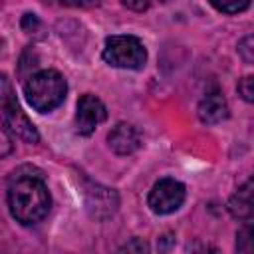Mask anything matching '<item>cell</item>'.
<instances>
[{
  "label": "cell",
  "instance_id": "obj_1",
  "mask_svg": "<svg viewBox=\"0 0 254 254\" xmlns=\"http://www.w3.org/2000/svg\"><path fill=\"white\" fill-rule=\"evenodd\" d=\"M6 200L10 214L24 226L38 224L52 204L48 187L38 175H16L8 185Z\"/></svg>",
  "mask_w": 254,
  "mask_h": 254
},
{
  "label": "cell",
  "instance_id": "obj_2",
  "mask_svg": "<svg viewBox=\"0 0 254 254\" xmlns=\"http://www.w3.org/2000/svg\"><path fill=\"white\" fill-rule=\"evenodd\" d=\"M67 83L58 69H40L28 77L24 83V95L32 109L40 113L54 111L65 99Z\"/></svg>",
  "mask_w": 254,
  "mask_h": 254
},
{
  "label": "cell",
  "instance_id": "obj_3",
  "mask_svg": "<svg viewBox=\"0 0 254 254\" xmlns=\"http://www.w3.org/2000/svg\"><path fill=\"white\" fill-rule=\"evenodd\" d=\"M103 60L121 69H141L147 62V50L135 36H109L103 46Z\"/></svg>",
  "mask_w": 254,
  "mask_h": 254
},
{
  "label": "cell",
  "instance_id": "obj_4",
  "mask_svg": "<svg viewBox=\"0 0 254 254\" xmlns=\"http://www.w3.org/2000/svg\"><path fill=\"white\" fill-rule=\"evenodd\" d=\"M2 119H4V125L18 139H22L26 143H38L40 141L38 129L26 117V113L20 109L16 97L12 95V89H10V83H8L6 75H2Z\"/></svg>",
  "mask_w": 254,
  "mask_h": 254
},
{
  "label": "cell",
  "instance_id": "obj_5",
  "mask_svg": "<svg viewBox=\"0 0 254 254\" xmlns=\"http://www.w3.org/2000/svg\"><path fill=\"white\" fill-rule=\"evenodd\" d=\"M185 185L175 181V179H161L159 183L153 185L147 204L155 214H171L181 208L185 202Z\"/></svg>",
  "mask_w": 254,
  "mask_h": 254
},
{
  "label": "cell",
  "instance_id": "obj_6",
  "mask_svg": "<svg viewBox=\"0 0 254 254\" xmlns=\"http://www.w3.org/2000/svg\"><path fill=\"white\" fill-rule=\"evenodd\" d=\"M107 119V109L101 103L99 97L85 93L77 101V111H75V129L79 135H91L99 123Z\"/></svg>",
  "mask_w": 254,
  "mask_h": 254
},
{
  "label": "cell",
  "instance_id": "obj_7",
  "mask_svg": "<svg viewBox=\"0 0 254 254\" xmlns=\"http://www.w3.org/2000/svg\"><path fill=\"white\" fill-rule=\"evenodd\" d=\"M85 204H87V210L91 212L93 218L103 220V218H109L117 210L119 196L113 189L93 185L91 189L85 190Z\"/></svg>",
  "mask_w": 254,
  "mask_h": 254
},
{
  "label": "cell",
  "instance_id": "obj_8",
  "mask_svg": "<svg viewBox=\"0 0 254 254\" xmlns=\"http://www.w3.org/2000/svg\"><path fill=\"white\" fill-rule=\"evenodd\" d=\"M107 143H109L113 153H117V155H131V153H135L141 147V133H139V129L135 125L121 121V123H117L109 131Z\"/></svg>",
  "mask_w": 254,
  "mask_h": 254
},
{
  "label": "cell",
  "instance_id": "obj_9",
  "mask_svg": "<svg viewBox=\"0 0 254 254\" xmlns=\"http://www.w3.org/2000/svg\"><path fill=\"white\" fill-rule=\"evenodd\" d=\"M228 212L236 220H252L254 218V175L236 189V192L228 198Z\"/></svg>",
  "mask_w": 254,
  "mask_h": 254
},
{
  "label": "cell",
  "instance_id": "obj_10",
  "mask_svg": "<svg viewBox=\"0 0 254 254\" xmlns=\"http://www.w3.org/2000/svg\"><path fill=\"white\" fill-rule=\"evenodd\" d=\"M196 113H198V119L202 123L214 125V123H220L228 117V103L220 91H210L200 99Z\"/></svg>",
  "mask_w": 254,
  "mask_h": 254
},
{
  "label": "cell",
  "instance_id": "obj_11",
  "mask_svg": "<svg viewBox=\"0 0 254 254\" xmlns=\"http://www.w3.org/2000/svg\"><path fill=\"white\" fill-rule=\"evenodd\" d=\"M236 250L244 252V254H252L254 252V222L244 224L236 232Z\"/></svg>",
  "mask_w": 254,
  "mask_h": 254
},
{
  "label": "cell",
  "instance_id": "obj_12",
  "mask_svg": "<svg viewBox=\"0 0 254 254\" xmlns=\"http://www.w3.org/2000/svg\"><path fill=\"white\" fill-rule=\"evenodd\" d=\"M222 14H238L250 6V0H208Z\"/></svg>",
  "mask_w": 254,
  "mask_h": 254
},
{
  "label": "cell",
  "instance_id": "obj_13",
  "mask_svg": "<svg viewBox=\"0 0 254 254\" xmlns=\"http://www.w3.org/2000/svg\"><path fill=\"white\" fill-rule=\"evenodd\" d=\"M236 91H238V95H240L244 101L254 103V75L242 77V79L238 81V85H236Z\"/></svg>",
  "mask_w": 254,
  "mask_h": 254
},
{
  "label": "cell",
  "instance_id": "obj_14",
  "mask_svg": "<svg viewBox=\"0 0 254 254\" xmlns=\"http://www.w3.org/2000/svg\"><path fill=\"white\" fill-rule=\"evenodd\" d=\"M238 54L246 64L254 65V36H246L238 42Z\"/></svg>",
  "mask_w": 254,
  "mask_h": 254
},
{
  "label": "cell",
  "instance_id": "obj_15",
  "mask_svg": "<svg viewBox=\"0 0 254 254\" xmlns=\"http://www.w3.org/2000/svg\"><path fill=\"white\" fill-rule=\"evenodd\" d=\"M147 250H149V244L141 238H133L131 242L121 246V252H147Z\"/></svg>",
  "mask_w": 254,
  "mask_h": 254
},
{
  "label": "cell",
  "instance_id": "obj_16",
  "mask_svg": "<svg viewBox=\"0 0 254 254\" xmlns=\"http://www.w3.org/2000/svg\"><path fill=\"white\" fill-rule=\"evenodd\" d=\"M121 4L135 12H143L149 8V0H121Z\"/></svg>",
  "mask_w": 254,
  "mask_h": 254
},
{
  "label": "cell",
  "instance_id": "obj_17",
  "mask_svg": "<svg viewBox=\"0 0 254 254\" xmlns=\"http://www.w3.org/2000/svg\"><path fill=\"white\" fill-rule=\"evenodd\" d=\"M38 26H40V22H38L36 14H24V18H22V30L32 32V30H36Z\"/></svg>",
  "mask_w": 254,
  "mask_h": 254
},
{
  "label": "cell",
  "instance_id": "obj_18",
  "mask_svg": "<svg viewBox=\"0 0 254 254\" xmlns=\"http://www.w3.org/2000/svg\"><path fill=\"white\" fill-rule=\"evenodd\" d=\"M8 131H10V129L4 125V127H2V157H6V155L10 153V149H12V141H10Z\"/></svg>",
  "mask_w": 254,
  "mask_h": 254
},
{
  "label": "cell",
  "instance_id": "obj_19",
  "mask_svg": "<svg viewBox=\"0 0 254 254\" xmlns=\"http://www.w3.org/2000/svg\"><path fill=\"white\" fill-rule=\"evenodd\" d=\"M67 6H95L99 4V0H62Z\"/></svg>",
  "mask_w": 254,
  "mask_h": 254
},
{
  "label": "cell",
  "instance_id": "obj_20",
  "mask_svg": "<svg viewBox=\"0 0 254 254\" xmlns=\"http://www.w3.org/2000/svg\"><path fill=\"white\" fill-rule=\"evenodd\" d=\"M159 2H169V0H159Z\"/></svg>",
  "mask_w": 254,
  "mask_h": 254
}]
</instances>
